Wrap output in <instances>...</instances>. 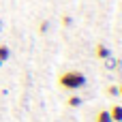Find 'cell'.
<instances>
[{"instance_id":"5b68a950","label":"cell","mask_w":122,"mask_h":122,"mask_svg":"<svg viewBox=\"0 0 122 122\" xmlns=\"http://www.w3.org/2000/svg\"><path fill=\"white\" fill-rule=\"evenodd\" d=\"M81 103H84V99L77 97V94H71V97L66 99V105H69V107H79Z\"/></svg>"},{"instance_id":"3957f363","label":"cell","mask_w":122,"mask_h":122,"mask_svg":"<svg viewBox=\"0 0 122 122\" xmlns=\"http://www.w3.org/2000/svg\"><path fill=\"white\" fill-rule=\"evenodd\" d=\"M107 112L112 116V122H122V105H112Z\"/></svg>"},{"instance_id":"8992f818","label":"cell","mask_w":122,"mask_h":122,"mask_svg":"<svg viewBox=\"0 0 122 122\" xmlns=\"http://www.w3.org/2000/svg\"><path fill=\"white\" fill-rule=\"evenodd\" d=\"M9 56H11V49H9L4 43H0V60L4 62V60H9Z\"/></svg>"},{"instance_id":"277c9868","label":"cell","mask_w":122,"mask_h":122,"mask_svg":"<svg viewBox=\"0 0 122 122\" xmlns=\"http://www.w3.org/2000/svg\"><path fill=\"white\" fill-rule=\"evenodd\" d=\"M94 122H112V116H109V112H107L105 107L97 109V114H94Z\"/></svg>"},{"instance_id":"30bf717a","label":"cell","mask_w":122,"mask_h":122,"mask_svg":"<svg viewBox=\"0 0 122 122\" xmlns=\"http://www.w3.org/2000/svg\"><path fill=\"white\" fill-rule=\"evenodd\" d=\"M2 28H4V24H2V19H0V32H2Z\"/></svg>"},{"instance_id":"ba28073f","label":"cell","mask_w":122,"mask_h":122,"mask_svg":"<svg viewBox=\"0 0 122 122\" xmlns=\"http://www.w3.org/2000/svg\"><path fill=\"white\" fill-rule=\"evenodd\" d=\"M62 26H71V17L69 15H62Z\"/></svg>"},{"instance_id":"52a82bcc","label":"cell","mask_w":122,"mask_h":122,"mask_svg":"<svg viewBox=\"0 0 122 122\" xmlns=\"http://www.w3.org/2000/svg\"><path fill=\"white\" fill-rule=\"evenodd\" d=\"M105 92H107L109 97H116V94H118V86H107V88H105Z\"/></svg>"},{"instance_id":"8fae6325","label":"cell","mask_w":122,"mask_h":122,"mask_svg":"<svg viewBox=\"0 0 122 122\" xmlns=\"http://www.w3.org/2000/svg\"><path fill=\"white\" fill-rule=\"evenodd\" d=\"M2 64H4V62H2V60H0V66H2Z\"/></svg>"},{"instance_id":"9c48e42d","label":"cell","mask_w":122,"mask_h":122,"mask_svg":"<svg viewBox=\"0 0 122 122\" xmlns=\"http://www.w3.org/2000/svg\"><path fill=\"white\" fill-rule=\"evenodd\" d=\"M118 94H120V97H122V84H120V86H118Z\"/></svg>"},{"instance_id":"7a4b0ae2","label":"cell","mask_w":122,"mask_h":122,"mask_svg":"<svg viewBox=\"0 0 122 122\" xmlns=\"http://www.w3.org/2000/svg\"><path fill=\"white\" fill-rule=\"evenodd\" d=\"M92 54H94L99 60H107V58L112 56V49H109L105 43H97V45H94V49H92Z\"/></svg>"},{"instance_id":"6da1fadb","label":"cell","mask_w":122,"mask_h":122,"mask_svg":"<svg viewBox=\"0 0 122 122\" xmlns=\"http://www.w3.org/2000/svg\"><path fill=\"white\" fill-rule=\"evenodd\" d=\"M86 84H88V79L81 71H62L58 75V86L62 90H69V92H77Z\"/></svg>"}]
</instances>
